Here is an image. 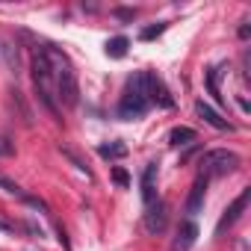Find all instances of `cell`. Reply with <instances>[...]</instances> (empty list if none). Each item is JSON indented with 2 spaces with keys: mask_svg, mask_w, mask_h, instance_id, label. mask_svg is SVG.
Returning a JSON list of instances; mask_svg holds the SVG:
<instances>
[{
  "mask_svg": "<svg viewBox=\"0 0 251 251\" xmlns=\"http://www.w3.org/2000/svg\"><path fill=\"white\" fill-rule=\"evenodd\" d=\"M45 59L50 65V74H53V89H56V100L65 103V106H77L80 100V86H77V71L68 59V53L56 45H45Z\"/></svg>",
  "mask_w": 251,
  "mask_h": 251,
  "instance_id": "1",
  "label": "cell"
},
{
  "mask_svg": "<svg viewBox=\"0 0 251 251\" xmlns=\"http://www.w3.org/2000/svg\"><path fill=\"white\" fill-rule=\"evenodd\" d=\"M30 71H33V86H36L39 100L48 106L50 115H59V100H56V89H53V74H50V65H48L42 48H33V53H30Z\"/></svg>",
  "mask_w": 251,
  "mask_h": 251,
  "instance_id": "2",
  "label": "cell"
},
{
  "mask_svg": "<svg viewBox=\"0 0 251 251\" xmlns=\"http://www.w3.org/2000/svg\"><path fill=\"white\" fill-rule=\"evenodd\" d=\"M148 109H151V103H148V98H145L142 71H139V74H133V77L127 80V86H124V95H121V100H118V106H115V115H118L121 121H133V118H142Z\"/></svg>",
  "mask_w": 251,
  "mask_h": 251,
  "instance_id": "3",
  "label": "cell"
},
{
  "mask_svg": "<svg viewBox=\"0 0 251 251\" xmlns=\"http://www.w3.org/2000/svg\"><path fill=\"white\" fill-rule=\"evenodd\" d=\"M239 169V157L233 154V151H227V148H213V151H207L204 157H201V172L198 175H204L207 180L210 177H225V175H230V172H236Z\"/></svg>",
  "mask_w": 251,
  "mask_h": 251,
  "instance_id": "4",
  "label": "cell"
},
{
  "mask_svg": "<svg viewBox=\"0 0 251 251\" xmlns=\"http://www.w3.org/2000/svg\"><path fill=\"white\" fill-rule=\"evenodd\" d=\"M142 86H145V98H148L151 106H163V109H172L175 106L172 92L166 89V83L154 71H142Z\"/></svg>",
  "mask_w": 251,
  "mask_h": 251,
  "instance_id": "5",
  "label": "cell"
},
{
  "mask_svg": "<svg viewBox=\"0 0 251 251\" xmlns=\"http://www.w3.org/2000/svg\"><path fill=\"white\" fill-rule=\"evenodd\" d=\"M248 198H251V189L245 186V189L233 198V204L222 213V219H219V225H216V233H219V236H222L227 227H233V225L239 222V216H242V213H245V207H248Z\"/></svg>",
  "mask_w": 251,
  "mask_h": 251,
  "instance_id": "6",
  "label": "cell"
},
{
  "mask_svg": "<svg viewBox=\"0 0 251 251\" xmlns=\"http://www.w3.org/2000/svg\"><path fill=\"white\" fill-rule=\"evenodd\" d=\"M207 177L204 175H198L195 177V183H192V192H189V198H186V204H183V213L192 219V216H198L201 213V207H204V198H207Z\"/></svg>",
  "mask_w": 251,
  "mask_h": 251,
  "instance_id": "7",
  "label": "cell"
},
{
  "mask_svg": "<svg viewBox=\"0 0 251 251\" xmlns=\"http://www.w3.org/2000/svg\"><path fill=\"white\" fill-rule=\"evenodd\" d=\"M166 222H169L166 204L157 198L154 204H148V213H145V230H148V233H163V230H166Z\"/></svg>",
  "mask_w": 251,
  "mask_h": 251,
  "instance_id": "8",
  "label": "cell"
},
{
  "mask_svg": "<svg viewBox=\"0 0 251 251\" xmlns=\"http://www.w3.org/2000/svg\"><path fill=\"white\" fill-rule=\"evenodd\" d=\"M195 239H198V225H195L192 219H186V222H180V227H177V236H175V242H172V251H189V248L195 245Z\"/></svg>",
  "mask_w": 251,
  "mask_h": 251,
  "instance_id": "9",
  "label": "cell"
},
{
  "mask_svg": "<svg viewBox=\"0 0 251 251\" xmlns=\"http://www.w3.org/2000/svg\"><path fill=\"white\" fill-rule=\"evenodd\" d=\"M225 68H227V62H219V65H210V68L204 71L207 92L213 95V100H216V103H225V95H222V89H219V80H222V74H227Z\"/></svg>",
  "mask_w": 251,
  "mask_h": 251,
  "instance_id": "10",
  "label": "cell"
},
{
  "mask_svg": "<svg viewBox=\"0 0 251 251\" xmlns=\"http://www.w3.org/2000/svg\"><path fill=\"white\" fill-rule=\"evenodd\" d=\"M195 112L210 124V127H216V130H233V124H230L227 118H222V115H219L207 100H195Z\"/></svg>",
  "mask_w": 251,
  "mask_h": 251,
  "instance_id": "11",
  "label": "cell"
},
{
  "mask_svg": "<svg viewBox=\"0 0 251 251\" xmlns=\"http://www.w3.org/2000/svg\"><path fill=\"white\" fill-rule=\"evenodd\" d=\"M157 172H160V163H148L145 172H142V201H145V207L157 201V189H154Z\"/></svg>",
  "mask_w": 251,
  "mask_h": 251,
  "instance_id": "12",
  "label": "cell"
},
{
  "mask_svg": "<svg viewBox=\"0 0 251 251\" xmlns=\"http://www.w3.org/2000/svg\"><path fill=\"white\" fill-rule=\"evenodd\" d=\"M195 139H198V133L192 127H183V124H180V127H172V133H169V142L175 148H189Z\"/></svg>",
  "mask_w": 251,
  "mask_h": 251,
  "instance_id": "13",
  "label": "cell"
},
{
  "mask_svg": "<svg viewBox=\"0 0 251 251\" xmlns=\"http://www.w3.org/2000/svg\"><path fill=\"white\" fill-rule=\"evenodd\" d=\"M127 48H130V39L127 36H115V39L106 42V56L121 59V56H127Z\"/></svg>",
  "mask_w": 251,
  "mask_h": 251,
  "instance_id": "14",
  "label": "cell"
},
{
  "mask_svg": "<svg viewBox=\"0 0 251 251\" xmlns=\"http://www.w3.org/2000/svg\"><path fill=\"white\" fill-rule=\"evenodd\" d=\"M98 154L103 157V160H121V157H127V145H124V142H109V145H100L98 148Z\"/></svg>",
  "mask_w": 251,
  "mask_h": 251,
  "instance_id": "15",
  "label": "cell"
},
{
  "mask_svg": "<svg viewBox=\"0 0 251 251\" xmlns=\"http://www.w3.org/2000/svg\"><path fill=\"white\" fill-rule=\"evenodd\" d=\"M0 50H3V56H6V65L12 68V74H18V68H21V56H18V45H12L9 39L3 42V48H0Z\"/></svg>",
  "mask_w": 251,
  "mask_h": 251,
  "instance_id": "16",
  "label": "cell"
},
{
  "mask_svg": "<svg viewBox=\"0 0 251 251\" xmlns=\"http://www.w3.org/2000/svg\"><path fill=\"white\" fill-rule=\"evenodd\" d=\"M166 27H169V24H154V27H145V30L139 33V39H142V42H151V39L163 36V33H166Z\"/></svg>",
  "mask_w": 251,
  "mask_h": 251,
  "instance_id": "17",
  "label": "cell"
},
{
  "mask_svg": "<svg viewBox=\"0 0 251 251\" xmlns=\"http://www.w3.org/2000/svg\"><path fill=\"white\" fill-rule=\"evenodd\" d=\"M0 189H3V192H9V195H18V198L24 195V192H21V186H18L15 180H9L6 175H0Z\"/></svg>",
  "mask_w": 251,
  "mask_h": 251,
  "instance_id": "18",
  "label": "cell"
},
{
  "mask_svg": "<svg viewBox=\"0 0 251 251\" xmlns=\"http://www.w3.org/2000/svg\"><path fill=\"white\" fill-rule=\"evenodd\" d=\"M24 198V204H30V207H36V210H42L45 216H50V210H48V204L42 201V198H36V195H21Z\"/></svg>",
  "mask_w": 251,
  "mask_h": 251,
  "instance_id": "19",
  "label": "cell"
},
{
  "mask_svg": "<svg viewBox=\"0 0 251 251\" xmlns=\"http://www.w3.org/2000/svg\"><path fill=\"white\" fill-rule=\"evenodd\" d=\"M112 180H115L118 186H127V183H130V175L124 172V169H112Z\"/></svg>",
  "mask_w": 251,
  "mask_h": 251,
  "instance_id": "20",
  "label": "cell"
},
{
  "mask_svg": "<svg viewBox=\"0 0 251 251\" xmlns=\"http://www.w3.org/2000/svg\"><path fill=\"white\" fill-rule=\"evenodd\" d=\"M12 154H15V145L6 136H0V157H12Z\"/></svg>",
  "mask_w": 251,
  "mask_h": 251,
  "instance_id": "21",
  "label": "cell"
},
{
  "mask_svg": "<svg viewBox=\"0 0 251 251\" xmlns=\"http://www.w3.org/2000/svg\"><path fill=\"white\" fill-rule=\"evenodd\" d=\"M0 233H15V225L6 222V219H0Z\"/></svg>",
  "mask_w": 251,
  "mask_h": 251,
  "instance_id": "22",
  "label": "cell"
},
{
  "mask_svg": "<svg viewBox=\"0 0 251 251\" xmlns=\"http://www.w3.org/2000/svg\"><path fill=\"white\" fill-rule=\"evenodd\" d=\"M115 15H118V18H133L136 9H115Z\"/></svg>",
  "mask_w": 251,
  "mask_h": 251,
  "instance_id": "23",
  "label": "cell"
},
{
  "mask_svg": "<svg viewBox=\"0 0 251 251\" xmlns=\"http://www.w3.org/2000/svg\"><path fill=\"white\" fill-rule=\"evenodd\" d=\"M248 33H251V30H248V24H242V27H239V39H248Z\"/></svg>",
  "mask_w": 251,
  "mask_h": 251,
  "instance_id": "24",
  "label": "cell"
}]
</instances>
